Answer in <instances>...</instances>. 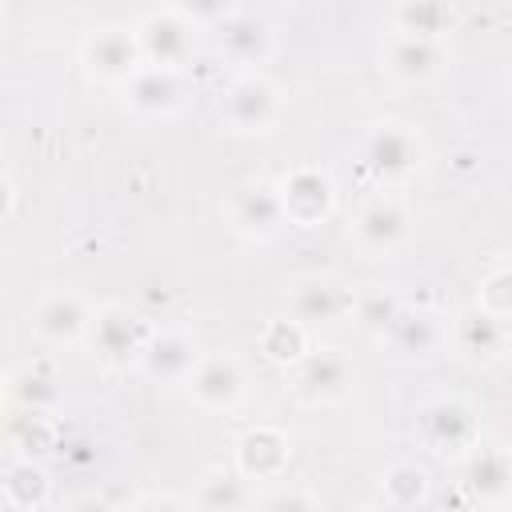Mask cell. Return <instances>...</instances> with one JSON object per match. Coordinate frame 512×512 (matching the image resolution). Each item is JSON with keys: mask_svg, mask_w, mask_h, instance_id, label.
<instances>
[{"mask_svg": "<svg viewBox=\"0 0 512 512\" xmlns=\"http://www.w3.org/2000/svg\"><path fill=\"white\" fill-rule=\"evenodd\" d=\"M364 172L380 184H404L424 168V140L404 120H376L360 144Z\"/></svg>", "mask_w": 512, "mask_h": 512, "instance_id": "obj_1", "label": "cell"}, {"mask_svg": "<svg viewBox=\"0 0 512 512\" xmlns=\"http://www.w3.org/2000/svg\"><path fill=\"white\" fill-rule=\"evenodd\" d=\"M416 436L428 452L464 460L480 444V412L460 396H432L416 408Z\"/></svg>", "mask_w": 512, "mask_h": 512, "instance_id": "obj_2", "label": "cell"}, {"mask_svg": "<svg viewBox=\"0 0 512 512\" xmlns=\"http://www.w3.org/2000/svg\"><path fill=\"white\" fill-rule=\"evenodd\" d=\"M80 64L88 72L92 84L104 88H124L140 68H144V52L136 40V24H100L84 36L80 44Z\"/></svg>", "mask_w": 512, "mask_h": 512, "instance_id": "obj_3", "label": "cell"}, {"mask_svg": "<svg viewBox=\"0 0 512 512\" xmlns=\"http://www.w3.org/2000/svg\"><path fill=\"white\" fill-rule=\"evenodd\" d=\"M220 120L236 136H264L280 120V88L264 72H236L220 96Z\"/></svg>", "mask_w": 512, "mask_h": 512, "instance_id": "obj_4", "label": "cell"}, {"mask_svg": "<svg viewBox=\"0 0 512 512\" xmlns=\"http://www.w3.org/2000/svg\"><path fill=\"white\" fill-rule=\"evenodd\" d=\"M292 396L308 408H332L344 404L356 388V368L340 348H308L292 364Z\"/></svg>", "mask_w": 512, "mask_h": 512, "instance_id": "obj_5", "label": "cell"}, {"mask_svg": "<svg viewBox=\"0 0 512 512\" xmlns=\"http://www.w3.org/2000/svg\"><path fill=\"white\" fill-rule=\"evenodd\" d=\"M184 388H188V396H192L196 408L216 412V416H228L248 396V372H244V364H240L236 352L212 348V352H200V360H196L192 376L184 380Z\"/></svg>", "mask_w": 512, "mask_h": 512, "instance_id": "obj_6", "label": "cell"}, {"mask_svg": "<svg viewBox=\"0 0 512 512\" xmlns=\"http://www.w3.org/2000/svg\"><path fill=\"white\" fill-rule=\"evenodd\" d=\"M412 216L396 196H372L368 204L356 208L348 224V240L364 260H388L408 244Z\"/></svg>", "mask_w": 512, "mask_h": 512, "instance_id": "obj_7", "label": "cell"}, {"mask_svg": "<svg viewBox=\"0 0 512 512\" xmlns=\"http://www.w3.org/2000/svg\"><path fill=\"white\" fill-rule=\"evenodd\" d=\"M224 216H228V228L248 244H272L288 228V212H284L280 188L264 184V180L232 188V196L224 200Z\"/></svg>", "mask_w": 512, "mask_h": 512, "instance_id": "obj_8", "label": "cell"}, {"mask_svg": "<svg viewBox=\"0 0 512 512\" xmlns=\"http://www.w3.org/2000/svg\"><path fill=\"white\" fill-rule=\"evenodd\" d=\"M84 344L92 348V356L104 368L120 372V368L140 364V352L148 344V328L124 304H100L96 316H92V328H88V340Z\"/></svg>", "mask_w": 512, "mask_h": 512, "instance_id": "obj_9", "label": "cell"}, {"mask_svg": "<svg viewBox=\"0 0 512 512\" xmlns=\"http://www.w3.org/2000/svg\"><path fill=\"white\" fill-rule=\"evenodd\" d=\"M92 308H88V300L80 296V292H72V288H52V292H44L36 304H32V312H28V320H32V336L40 340V344H48V348H72V344H84L88 340V328H92Z\"/></svg>", "mask_w": 512, "mask_h": 512, "instance_id": "obj_10", "label": "cell"}, {"mask_svg": "<svg viewBox=\"0 0 512 512\" xmlns=\"http://www.w3.org/2000/svg\"><path fill=\"white\" fill-rule=\"evenodd\" d=\"M136 40L144 52V64L156 68H184L196 52V24L184 20L172 4L168 8H152L136 20Z\"/></svg>", "mask_w": 512, "mask_h": 512, "instance_id": "obj_11", "label": "cell"}, {"mask_svg": "<svg viewBox=\"0 0 512 512\" xmlns=\"http://www.w3.org/2000/svg\"><path fill=\"white\" fill-rule=\"evenodd\" d=\"M216 52L236 72H260L276 56V28L260 12H232L224 24H216Z\"/></svg>", "mask_w": 512, "mask_h": 512, "instance_id": "obj_12", "label": "cell"}, {"mask_svg": "<svg viewBox=\"0 0 512 512\" xmlns=\"http://www.w3.org/2000/svg\"><path fill=\"white\" fill-rule=\"evenodd\" d=\"M276 188L292 228H316L336 212V184L324 168H292L276 180Z\"/></svg>", "mask_w": 512, "mask_h": 512, "instance_id": "obj_13", "label": "cell"}, {"mask_svg": "<svg viewBox=\"0 0 512 512\" xmlns=\"http://www.w3.org/2000/svg\"><path fill=\"white\" fill-rule=\"evenodd\" d=\"M352 304L356 292L336 276H304L288 288V316H296L304 328L352 320Z\"/></svg>", "mask_w": 512, "mask_h": 512, "instance_id": "obj_14", "label": "cell"}, {"mask_svg": "<svg viewBox=\"0 0 512 512\" xmlns=\"http://www.w3.org/2000/svg\"><path fill=\"white\" fill-rule=\"evenodd\" d=\"M380 344H388V352L404 364H424L448 344V328L428 308H400L388 332L380 336Z\"/></svg>", "mask_w": 512, "mask_h": 512, "instance_id": "obj_15", "label": "cell"}, {"mask_svg": "<svg viewBox=\"0 0 512 512\" xmlns=\"http://www.w3.org/2000/svg\"><path fill=\"white\" fill-rule=\"evenodd\" d=\"M120 92L124 104L144 120H172L188 100L180 68H156V64H144Z\"/></svg>", "mask_w": 512, "mask_h": 512, "instance_id": "obj_16", "label": "cell"}, {"mask_svg": "<svg viewBox=\"0 0 512 512\" xmlns=\"http://www.w3.org/2000/svg\"><path fill=\"white\" fill-rule=\"evenodd\" d=\"M196 360H200V348H196L192 332H184V328H156V332H148V344H144L136 368L152 384H184L192 376Z\"/></svg>", "mask_w": 512, "mask_h": 512, "instance_id": "obj_17", "label": "cell"}, {"mask_svg": "<svg viewBox=\"0 0 512 512\" xmlns=\"http://www.w3.org/2000/svg\"><path fill=\"white\" fill-rule=\"evenodd\" d=\"M444 68H448V52H444L440 40H420V36L392 32L388 44H384V72L404 88L432 84Z\"/></svg>", "mask_w": 512, "mask_h": 512, "instance_id": "obj_18", "label": "cell"}, {"mask_svg": "<svg viewBox=\"0 0 512 512\" xmlns=\"http://www.w3.org/2000/svg\"><path fill=\"white\" fill-rule=\"evenodd\" d=\"M448 340L456 344L460 356L476 360V364H488V360H500L504 352H512V340H508V328H504V316L472 304L468 312H460L448 328Z\"/></svg>", "mask_w": 512, "mask_h": 512, "instance_id": "obj_19", "label": "cell"}, {"mask_svg": "<svg viewBox=\"0 0 512 512\" xmlns=\"http://www.w3.org/2000/svg\"><path fill=\"white\" fill-rule=\"evenodd\" d=\"M288 460H292V440L272 424H256L236 440V468L248 480H280Z\"/></svg>", "mask_w": 512, "mask_h": 512, "instance_id": "obj_20", "label": "cell"}, {"mask_svg": "<svg viewBox=\"0 0 512 512\" xmlns=\"http://www.w3.org/2000/svg\"><path fill=\"white\" fill-rule=\"evenodd\" d=\"M464 484L480 504L512 500V448L504 444H476L464 456Z\"/></svg>", "mask_w": 512, "mask_h": 512, "instance_id": "obj_21", "label": "cell"}, {"mask_svg": "<svg viewBox=\"0 0 512 512\" xmlns=\"http://www.w3.org/2000/svg\"><path fill=\"white\" fill-rule=\"evenodd\" d=\"M192 508H204V512H232V508H252L260 504L248 476L240 468H208L200 480H196V492L188 496Z\"/></svg>", "mask_w": 512, "mask_h": 512, "instance_id": "obj_22", "label": "cell"}, {"mask_svg": "<svg viewBox=\"0 0 512 512\" xmlns=\"http://www.w3.org/2000/svg\"><path fill=\"white\" fill-rule=\"evenodd\" d=\"M0 496L12 512H36L48 504V476L36 460L28 456H8L4 480H0Z\"/></svg>", "mask_w": 512, "mask_h": 512, "instance_id": "obj_23", "label": "cell"}, {"mask_svg": "<svg viewBox=\"0 0 512 512\" xmlns=\"http://www.w3.org/2000/svg\"><path fill=\"white\" fill-rule=\"evenodd\" d=\"M8 404L16 408H36V412H52L60 404V380L48 364H20L8 372Z\"/></svg>", "mask_w": 512, "mask_h": 512, "instance_id": "obj_24", "label": "cell"}, {"mask_svg": "<svg viewBox=\"0 0 512 512\" xmlns=\"http://www.w3.org/2000/svg\"><path fill=\"white\" fill-rule=\"evenodd\" d=\"M456 12L448 0H400L392 12V32L420 36V40H444Z\"/></svg>", "mask_w": 512, "mask_h": 512, "instance_id": "obj_25", "label": "cell"}, {"mask_svg": "<svg viewBox=\"0 0 512 512\" xmlns=\"http://www.w3.org/2000/svg\"><path fill=\"white\" fill-rule=\"evenodd\" d=\"M380 496L388 508H424L428 504V472L412 460H396L380 472Z\"/></svg>", "mask_w": 512, "mask_h": 512, "instance_id": "obj_26", "label": "cell"}, {"mask_svg": "<svg viewBox=\"0 0 512 512\" xmlns=\"http://www.w3.org/2000/svg\"><path fill=\"white\" fill-rule=\"evenodd\" d=\"M260 352L272 360V364H280V368H292L304 352H308V328L296 320V316H276V320H268L264 328H260Z\"/></svg>", "mask_w": 512, "mask_h": 512, "instance_id": "obj_27", "label": "cell"}, {"mask_svg": "<svg viewBox=\"0 0 512 512\" xmlns=\"http://www.w3.org/2000/svg\"><path fill=\"white\" fill-rule=\"evenodd\" d=\"M52 448V420L48 412L36 408H20V416L8 420V456H44Z\"/></svg>", "mask_w": 512, "mask_h": 512, "instance_id": "obj_28", "label": "cell"}, {"mask_svg": "<svg viewBox=\"0 0 512 512\" xmlns=\"http://www.w3.org/2000/svg\"><path fill=\"white\" fill-rule=\"evenodd\" d=\"M404 304L388 292V288H364V292H356V304H352V324L364 332V336H372V340H380L384 332H388V324L396 320V312H400Z\"/></svg>", "mask_w": 512, "mask_h": 512, "instance_id": "obj_29", "label": "cell"}, {"mask_svg": "<svg viewBox=\"0 0 512 512\" xmlns=\"http://www.w3.org/2000/svg\"><path fill=\"white\" fill-rule=\"evenodd\" d=\"M476 304L488 308V312H496V316H508V312H512V256L500 260V264L480 280Z\"/></svg>", "mask_w": 512, "mask_h": 512, "instance_id": "obj_30", "label": "cell"}, {"mask_svg": "<svg viewBox=\"0 0 512 512\" xmlns=\"http://www.w3.org/2000/svg\"><path fill=\"white\" fill-rule=\"evenodd\" d=\"M172 8L196 28H216L236 12V0H172Z\"/></svg>", "mask_w": 512, "mask_h": 512, "instance_id": "obj_31", "label": "cell"}, {"mask_svg": "<svg viewBox=\"0 0 512 512\" xmlns=\"http://www.w3.org/2000/svg\"><path fill=\"white\" fill-rule=\"evenodd\" d=\"M260 504H264V508H316L320 496H316V492H288V488H284V492L264 496Z\"/></svg>", "mask_w": 512, "mask_h": 512, "instance_id": "obj_32", "label": "cell"}, {"mask_svg": "<svg viewBox=\"0 0 512 512\" xmlns=\"http://www.w3.org/2000/svg\"><path fill=\"white\" fill-rule=\"evenodd\" d=\"M504 328H508V340H512V312L504 316Z\"/></svg>", "mask_w": 512, "mask_h": 512, "instance_id": "obj_33", "label": "cell"}]
</instances>
